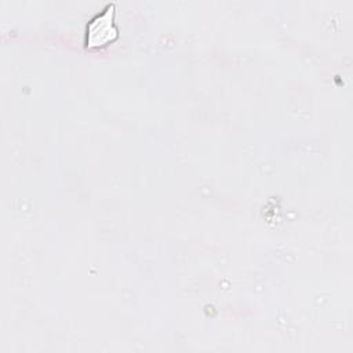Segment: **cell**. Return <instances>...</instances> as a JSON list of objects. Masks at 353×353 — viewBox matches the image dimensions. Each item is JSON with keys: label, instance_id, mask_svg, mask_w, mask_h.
Wrapping results in <instances>:
<instances>
[{"label": "cell", "instance_id": "6da1fadb", "mask_svg": "<svg viewBox=\"0 0 353 353\" xmlns=\"http://www.w3.org/2000/svg\"><path fill=\"white\" fill-rule=\"evenodd\" d=\"M116 6L109 3L88 23L85 32V46L88 48L105 47L119 37V28L114 23Z\"/></svg>", "mask_w": 353, "mask_h": 353}]
</instances>
